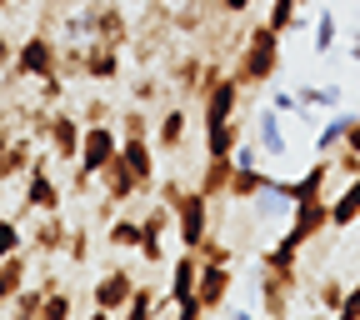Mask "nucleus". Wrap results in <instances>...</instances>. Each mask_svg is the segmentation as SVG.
I'll list each match as a JSON object with an SVG mask.
<instances>
[{
    "mask_svg": "<svg viewBox=\"0 0 360 320\" xmlns=\"http://www.w3.org/2000/svg\"><path fill=\"white\" fill-rule=\"evenodd\" d=\"M270 105H276L281 115H285V110H295V90H276V96H270Z\"/></svg>",
    "mask_w": 360,
    "mask_h": 320,
    "instance_id": "47",
    "label": "nucleus"
},
{
    "mask_svg": "<svg viewBox=\"0 0 360 320\" xmlns=\"http://www.w3.org/2000/svg\"><path fill=\"white\" fill-rule=\"evenodd\" d=\"M360 220V175H350V186L330 196V231H350Z\"/></svg>",
    "mask_w": 360,
    "mask_h": 320,
    "instance_id": "20",
    "label": "nucleus"
},
{
    "mask_svg": "<svg viewBox=\"0 0 360 320\" xmlns=\"http://www.w3.org/2000/svg\"><path fill=\"white\" fill-rule=\"evenodd\" d=\"M56 281V276H51ZM51 281H40V286H20V295L11 300V310L15 315H30V320H40V305H45V286H51Z\"/></svg>",
    "mask_w": 360,
    "mask_h": 320,
    "instance_id": "34",
    "label": "nucleus"
},
{
    "mask_svg": "<svg viewBox=\"0 0 360 320\" xmlns=\"http://www.w3.org/2000/svg\"><path fill=\"white\" fill-rule=\"evenodd\" d=\"M6 146H11V130H6V125H0V155H6Z\"/></svg>",
    "mask_w": 360,
    "mask_h": 320,
    "instance_id": "51",
    "label": "nucleus"
},
{
    "mask_svg": "<svg viewBox=\"0 0 360 320\" xmlns=\"http://www.w3.org/2000/svg\"><path fill=\"white\" fill-rule=\"evenodd\" d=\"M35 165V146H30V135H11V146L6 155H0V186H11L15 175H25Z\"/></svg>",
    "mask_w": 360,
    "mask_h": 320,
    "instance_id": "19",
    "label": "nucleus"
},
{
    "mask_svg": "<svg viewBox=\"0 0 360 320\" xmlns=\"http://www.w3.org/2000/svg\"><path fill=\"white\" fill-rule=\"evenodd\" d=\"M11 60H15V40L0 35V70H11Z\"/></svg>",
    "mask_w": 360,
    "mask_h": 320,
    "instance_id": "49",
    "label": "nucleus"
},
{
    "mask_svg": "<svg viewBox=\"0 0 360 320\" xmlns=\"http://www.w3.org/2000/svg\"><path fill=\"white\" fill-rule=\"evenodd\" d=\"M130 290H135V276L130 270H105V276L90 286V300H96V315H125V300H130Z\"/></svg>",
    "mask_w": 360,
    "mask_h": 320,
    "instance_id": "8",
    "label": "nucleus"
},
{
    "mask_svg": "<svg viewBox=\"0 0 360 320\" xmlns=\"http://www.w3.org/2000/svg\"><path fill=\"white\" fill-rule=\"evenodd\" d=\"M155 305H160L155 286H135V290H130V300H125V320H150V315H155Z\"/></svg>",
    "mask_w": 360,
    "mask_h": 320,
    "instance_id": "33",
    "label": "nucleus"
},
{
    "mask_svg": "<svg viewBox=\"0 0 360 320\" xmlns=\"http://www.w3.org/2000/svg\"><path fill=\"white\" fill-rule=\"evenodd\" d=\"M186 130H191V115H186V105H165L160 110V120H155V151L170 160V155H180L186 151Z\"/></svg>",
    "mask_w": 360,
    "mask_h": 320,
    "instance_id": "13",
    "label": "nucleus"
},
{
    "mask_svg": "<svg viewBox=\"0 0 360 320\" xmlns=\"http://www.w3.org/2000/svg\"><path fill=\"white\" fill-rule=\"evenodd\" d=\"M195 255H200V260H220V265H231V260H236V250L225 245L220 236H205V241L195 245Z\"/></svg>",
    "mask_w": 360,
    "mask_h": 320,
    "instance_id": "38",
    "label": "nucleus"
},
{
    "mask_svg": "<svg viewBox=\"0 0 360 320\" xmlns=\"http://www.w3.org/2000/svg\"><path fill=\"white\" fill-rule=\"evenodd\" d=\"M60 70V40L51 30H35L15 45V60H11V80H45Z\"/></svg>",
    "mask_w": 360,
    "mask_h": 320,
    "instance_id": "2",
    "label": "nucleus"
},
{
    "mask_svg": "<svg viewBox=\"0 0 360 320\" xmlns=\"http://www.w3.org/2000/svg\"><path fill=\"white\" fill-rule=\"evenodd\" d=\"M115 125H120V135H125V141H130V135H141V141H150V130H155L141 101H135L130 110H120V115H115Z\"/></svg>",
    "mask_w": 360,
    "mask_h": 320,
    "instance_id": "32",
    "label": "nucleus"
},
{
    "mask_svg": "<svg viewBox=\"0 0 360 320\" xmlns=\"http://www.w3.org/2000/svg\"><path fill=\"white\" fill-rule=\"evenodd\" d=\"M25 241H30V250H35V255L56 260V255H65L70 225H65V215H60V210H51V215H40V220L30 225V231H25Z\"/></svg>",
    "mask_w": 360,
    "mask_h": 320,
    "instance_id": "9",
    "label": "nucleus"
},
{
    "mask_svg": "<svg viewBox=\"0 0 360 320\" xmlns=\"http://www.w3.org/2000/svg\"><path fill=\"white\" fill-rule=\"evenodd\" d=\"M200 75H205V60H200V56L175 60V85H180V96H200Z\"/></svg>",
    "mask_w": 360,
    "mask_h": 320,
    "instance_id": "31",
    "label": "nucleus"
},
{
    "mask_svg": "<svg viewBox=\"0 0 360 320\" xmlns=\"http://www.w3.org/2000/svg\"><path fill=\"white\" fill-rule=\"evenodd\" d=\"M255 135H260V151L265 155H276V160L285 155V130H281V110L276 105L255 115Z\"/></svg>",
    "mask_w": 360,
    "mask_h": 320,
    "instance_id": "25",
    "label": "nucleus"
},
{
    "mask_svg": "<svg viewBox=\"0 0 360 320\" xmlns=\"http://www.w3.org/2000/svg\"><path fill=\"white\" fill-rule=\"evenodd\" d=\"M65 205V191L56 186V175H51V160L35 155V165L25 170V191H20V220L25 215H51Z\"/></svg>",
    "mask_w": 360,
    "mask_h": 320,
    "instance_id": "3",
    "label": "nucleus"
},
{
    "mask_svg": "<svg viewBox=\"0 0 360 320\" xmlns=\"http://www.w3.org/2000/svg\"><path fill=\"white\" fill-rule=\"evenodd\" d=\"M85 80H120V45H105V40H85Z\"/></svg>",
    "mask_w": 360,
    "mask_h": 320,
    "instance_id": "16",
    "label": "nucleus"
},
{
    "mask_svg": "<svg viewBox=\"0 0 360 320\" xmlns=\"http://www.w3.org/2000/svg\"><path fill=\"white\" fill-rule=\"evenodd\" d=\"M231 170H236V155H205V170L195 180V191L205 200H225V191H231Z\"/></svg>",
    "mask_w": 360,
    "mask_h": 320,
    "instance_id": "18",
    "label": "nucleus"
},
{
    "mask_svg": "<svg viewBox=\"0 0 360 320\" xmlns=\"http://www.w3.org/2000/svg\"><path fill=\"white\" fill-rule=\"evenodd\" d=\"M105 245H115V250H135V245H141V220L110 215V220H105Z\"/></svg>",
    "mask_w": 360,
    "mask_h": 320,
    "instance_id": "29",
    "label": "nucleus"
},
{
    "mask_svg": "<svg viewBox=\"0 0 360 320\" xmlns=\"http://www.w3.org/2000/svg\"><path fill=\"white\" fill-rule=\"evenodd\" d=\"M295 290H300V270H270L260 265V315L281 320L295 310Z\"/></svg>",
    "mask_w": 360,
    "mask_h": 320,
    "instance_id": "6",
    "label": "nucleus"
},
{
    "mask_svg": "<svg viewBox=\"0 0 360 320\" xmlns=\"http://www.w3.org/2000/svg\"><path fill=\"white\" fill-rule=\"evenodd\" d=\"M96 186H101V196H105V200H115V205H125V200H135V196H146V191H141V180H135V170H130L120 155L96 175Z\"/></svg>",
    "mask_w": 360,
    "mask_h": 320,
    "instance_id": "14",
    "label": "nucleus"
},
{
    "mask_svg": "<svg viewBox=\"0 0 360 320\" xmlns=\"http://www.w3.org/2000/svg\"><path fill=\"white\" fill-rule=\"evenodd\" d=\"M330 165H335V175L350 180V175H360V151H345L340 146V155H330Z\"/></svg>",
    "mask_w": 360,
    "mask_h": 320,
    "instance_id": "41",
    "label": "nucleus"
},
{
    "mask_svg": "<svg viewBox=\"0 0 360 320\" xmlns=\"http://www.w3.org/2000/svg\"><path fill=\"white\" fill-rule=\"evenodd\" d=\"M170 305H175V315H180V320H200V315H205V305H200V295H195V290H191V295H180V300H170Z\"/></svg>",
    "mask_w": 360,
    "mask_h": 320,
    "instance_id": "42",
    "label": "nucleus"
},
{
    "mask_svg": "<svg viewBox=\"0 0 360 320\" xmlns=\"http://www.w3.org/2000/svg\"><path fill=\"white\" fill-rule=\"evenodd\" d=\"M120 160L135 170V180H141V191H155V151H150V141H141V135H130V141H125V135H120Z\"/></svg>",
    "mask_w": 360,
    "mask_h": 320,
    "instance_id": "17",
    "label": "nucleus"
},
{
    "mask_svg": "<svg viewBox=\"0 0 360 320\" xmlns=\"http://www.w3.org/2000/svg\"><path fill=\"white\" fill-rule=\"evenodd\" d=\"M25 276H30V260H25V250H15V255H6V260H0V310H6V305L20 295Z\"/></svg>",
    "mask_w": 360,
    "mask_h": 320,
    "instance_id": "21",
    "label": "nucleus"
},
{
    "mask_svg": "<svg viewBox=\"0 0 360 320\" xmlns=\"http://www.w3.org/2000/svg\"><path fill=\"white\" fill-rule=\"evenodd\" d=\"M200 20H205V11H200V6H191V11H175V20H170V25H175V30H200Z\"/></svg>",
    "mask_w": 360,
    "mask_h": 320,
    "instance_id": "44",
    "label": "nucleus"
},
{
    "mask_svg": "<svg viewBox=\"0 0 360 320\" xmlns=\"http://www.w3.org/2000/svg\"><path fill=\"white\" fill-rule=\"evenodd\" d=\"M250 6H255V0H215V11H220V15H245Z\"/></svg>",
    "mask_w": 360,
    "mask_h": 320,
    "instance_id": "46",
    "label": "nucleus"
},
{
    "mask_svg": "<svg viewBox=\"0 0 360 320\" xmlns=\"http://www.w3.org/2000/svg\"><path fill=\"white\" fill-rule=\"evenodd\" d=\"M130 90H135V101H141V105H150L155 96H165V85H160V80H135Z\"/></svg>",
    "mask_w": 360,
    "mask_h": 320,
    "instance_id": "45",
    "label": "nucleus"
},
{
    "mask_svg": "<svg viewBox=\"0 0 360 320\" xmlns=\"http://www.w3.org/2000/svg\"><path fill=\"white\" fill-rule=\"evenodd\" d=\"M240 146V125L231 120H205V155H236Z\"/></svg>",
    "mask_w": 360,
    "mask_h": 320,
    "instance_id": "24",
    "label": "nucleus"
},
{
    "mask_svg": "<svg viewBox=\"0 0 360 320\" xmlns=\"http://www.w3.org/2000/svg\"><path fill=\"white\" fill-rule=\"evenodd\" d=\"M350 60H355V65H360V30H355V35H350Z\"/></svg>",
    "mask_w": 360,
    "mask_h": 320,
    "instance_id": "50",
    "label": "nucleus"
},
{
    "mask_svg": "<svg viewBox=\"0 0 360 320\" xmlns=\"http://www.w3.org/2000/svg\"><path fill=\"white\" fill-rule=\"evenodd\" d=\"M115 115H120V110H115L105 96H90V101H85V110H80V120H85V125H101V120H110V125H115Z\"/></svg>",
    "mask_w": 360,
    "mask_h": 320,
    "instance_id": "37",
    "label": "nucleus"
},
{
    "mask_svg": "<svg viewBox=\"0 0 360 320\" xmlns=\"http://www.w3.org/2000/svg\"><path fill=\"white\" fill-rule=\"evenodd\" d=\"M355 120H360V115H355Z\"/></svg>",
    "mask_w": 360,
    "mask_h": 320,
    "instance_id": "55",
    "label": "nucleus"
},
{
    "mask_svg": "<svg viewBox=\"0 0 360 320\" xmlns=\"http://www.w3.org/2000/svg\"><path fill=\"white\" fill-rule=\"evenodd\" d=\"M236 276H231V265H220V260H200V276H195V295L205 305V315H215L225 305V295H231Z\"/></svg>",
    "mask_w": 360,
    "mask_h": 320,
    "instance_id": "11",
    "label": "nucleus"
},
{
    "mask_svg": "<svg viewBox=\"0 0 360 320\" xmlns=\"http://www.w3.org/2000/svg\"><path fill=\"white\" fill-rule=\"evenodd\" d=\"M300 6H305V0H300Z\"/></svg>",
    "mask_w": 360,
    "mask_h": 320,
    "instance_id": "54",
    "label": "nucleus"
},
{
    "mask_svg": "<svg viewBox=\"0 0 360 320\" xmlns=\"http://www.w3.org/2000/svg\"><path fill=\"white\" fill-rule=\"evenodd\" d=\"M290 231L310 245L321 231H330V200L326 196H305V200H295L290 205Z\"/></svg>",
    "mask_w": 360,
    "mask_h": 320,
    "instance_id": "12",
    "label": "nucleus"
},
{
    "mask_svg": "<svg viewBox=\"0 0 360 320\" xmlns=\"http://www.w3.org/2000/svg\"><path fill=\"white\" fill-rule=\"evenodd\" d=\"M11 6H15V0H0V11H11Z\"/></svg>",
    "mask_w": 360,
    "mask_h": 320,
    "instance_id": "52",
    "label": "nucleus"
},
{
    "mask_svg": "<svg viewBox=\"0 0 360 320\" xmlns=\"http://www.w3.org/2000/svg\"><path fill=\"white\" fill-rule=\"evenodd\" d=\"M335 110L340 105V85H300L295 90V110Z\"/></svg>",
    "mask_w": 360,
    "mask_h": 320,
    "instance_id": "28",
    "label": "nucleus"
},
{
    "mask_svg": "<svg viewBox=\"0 0 360 320\" xmlns=\"http://www.w3.org/2000/svg\"><path fill=\"white\" fill-rule=\"evenodd\" d=\"M20 245H25V225H20V220H11V215H0V260L15 255Z\"/></svg>",
    "mask_w": 360,
    "mask_h": 320,
    "instance_id": "36",
    "label": "nucleus"
},
{
    "mask_svg": "<svg viewBox=\"0 0 360 320\" xmlns=\"http://www.w3.org/2000/svg\"><path fill=\"white\" fill-rule=\"evenodd\" d=\"M175 225V210L170 205H155V210H146V220H141V260L146 265H160L165 260V231Z\"/></svg>",
    "mask_w": 360,
    "mask_h": 320,
    "instance_id": "10",
    "label": "nucleus"
},
{
    "mask_svg": "<svg viewBox=\"0 0 360 320\" xmlns=\"http://www.w3.org/2000/svg\"><path fill=\"white\" fill-rule=\"evenodd\" d=\"M350 120H355V115L335 105V115L321 120V130H315V151H321V155H335V146L345 141V125H350Z\"/></svg>",
    "mask_w": 360,
    "mask_h": 320,
    "instance_id": "27",
    "label": "nucleus"
},
{
    "mask_svg": "<svg viewBox=\"0 0 360 320\" xmlns=\"http://www.w3.org/2000/svg\"><path fill=\"white\" fill-rule=\"evenodd\" d=\"M335 35H340L335 11H321V15H315V56H330L335 51Z\"/></svg>",
    "mask_w": 360,
    "mask_h": 320,
    "instance_id": "35",
    "label": "nucleus"
},
{
    "mask_svg": "<svg viewBox=\"0 0 360 320\" xmlns=\"http://www.w3.org/2000/svg\"><path fill=\"white\" fill-rule=\"evenodd\" d=\"M265 25L276 30V35L300 30V25H305V15H300V0H270V6H265Z\"/></svg>",
    "mask_w": 360,
    "mask_h": 320,
    "instance_id": "26",
    "label": "nucleus"
},
{
    "mask_svg": "<svg viewBox=\"0 0 360 320\" xmlns=\"http://www.w3.org/2000/svg\"><path fill=\"white\" fill-rule=\"evenodd\" d=\"M281 40L285 35H276L265 20L260 25H250V35H245V45H240V60H236V80H240V90H260V85H270L276 80V70H281Z\"/></svg>",
    "mask_w": 360,
    "mask_h": 320,
    "instance_id": "1",
    "label": "nucleus"
},
{
    "mask_svg": "<svg viewBox=\"0 0 360 320\" xmlns=\"http://www.w3.org/2000/svg\"><path fill=\"white\" fill-rule=\"evenodd\" d=\"M300 250H305V241L295 231H285L270 250H260V265H270V270H300Z\"/></svg>",
    "mask_w": 360,
    "mask_h": 320,
    "instance_id": "23",
    "label": "nucleus"
},
{
    "mask_svg": "<svg viewBox=\"0 0 360 320\" xmlns=\"http://www.w3.org/2000/svg\"><path fill=\"white\" fill-rule=\"evenodd\" d=\"M120 155V125H110V120H101V125H85V135H80V170H90V175H101L110 160Z\"/></svg>",
    "mask_w": 360,
    "mask_h": 320,
    "instance_id": "7",
    "label": "nucleus"
},
{
    "mask_svg": "<svg viewBox=\"0 0 360 320\" xmlns=\"http://www.w3.org/2000/svg\"><path fill=\"white\" fill-rule=\"evenodd\" d=\"M265 191H270V175L260 170V160H236V170H231V191H225V200L245 205V200H260Z\"/></svg>",
    "mask_w": 360,
    "mask_h": 320,
    "instance_id": "15",
    "label": "nucleus"
},
{
    "mask_svg": "<svg viewBox=\"0 0 360 320\" xmlns=\"http://www.w3.org/2000/svg\"><path fill=\"white\" fill-rule=\"evenodd\" d=\"M45 141H51V151L60 155V165H75L80 160V135H85V120L80 115H70V110H45L40 115V125H35Z\"/></svg>",
    "mask_w": 360,
    "mask_h": 320,
    "instance_id": "5",
    "label": "nucleus"
},
{
    "mask_svg": "<svg viewBox=\"0 0 360 320\" xmlns=\"http://www.w3.org/2000/svg\"><path fill=\"white\" fill-rule=\"evenodd\" d=\"M340 146H345V151H360V120L345 125V141H340ZM340 146H335V151H340Z\"/></svg>",
    "mask_w": 360,
    "mask_h": 320,
    "instance_id": "48",
    "label": "nucleus"
},
{
    "mask_svg": "<svg viewBox=\"0 0 360 320\" xmlns=\"http://www.w3.org/2000/svg\"><path fill=\"white\" fill-rule=\"evenodd\" d=\"M65 260H70V265H85V260H90V236H85V231H70V241H65Z\"/></svg>",
    "mask_w": 360,
    "mask_h": 320,
    "instance_id": "40",
    "label": "nucleus"
},
{
    "mask_svg": "<svg viewBox=\"0 0 360 320\" xmlns=\"http://www.w3.org/2000/svg\"><path fill=\"white\" fill-rule=\"evenodd\" d=\"M15 6H30V0H15Z\"/></svg>",
    "mask_w": 360,
    "mask_h": 320,
    "instance_id": "53",
    "label": "nucleus"
},
{
    "mask_svg": "<svg viewBox=\"0 0 360 320\" xmlns=\"http://www.w3.org/2000/svg\"><path fill=\"white\" fill-rule=\"evenodd\" d=\"M195 276H200V255H195V250H180L175 265H170V286H165V295H170V300L191 295V290H195Z\"/></svg>",
    "mask_w": 360,
    "mask_h": 320,
    "instance_id": "22",
    "label": "nucleus"
},
{
    "mask_svg": "<svg viewBox=\"0 0 360 320\" xmlns=\"http://www.w3.org/2000/svg\"><path fill=\"white\" fill-rule=\"evenodd\" d=\"M340 320H360V281L355 286H345V300H340V310H335Z\"/></svg>",
    "mask_w": 360,
    "mask_h": 320,
    "instance_id": "43",
    "label": "nucleus"
},
{
    "mask_svg": "<svg viewBox=\"0 0 360 320\" xmlns=\"http://www.w3.org/2000/svg\"><path fill=\"white\" fill-rule=\"evenodd\" d=\"M315 300H321V310H326V315H335V310H340V300H345V286H340V281H321V286H315Z\"/></svg>",
    "mask_w": 360,
    "mask_h": 320,
    "instance_id": "39",
    "label": "nucleus"
},
{
    "mask_svg": "<svg viewBox=\"0 0 360 320\" xmlns=\"http://www.w3.org/2000/svg\"><path fill=\"white\" fill-rule=\"evenodd\" d=\"M175 210V231H180V250H195L210 236V220H215V200H205L200 191H180Z\"/></svg>",
    "mask_w": 360,
    "mask_h": 320,
    "instance_id": "4",
    "label": "nucleus"
},
{
    "mask_svg": "<svg viewBox=\"0 0 360 320\" xmlns=\"http://www.w3.org/2000/svg\"><path fill=\"white\" fill-rule=\"evenodd\" d=\"M75 315V300L60 290V281L45 286V305H40V320H70Z\"/></svg>",
    "mask_w": 360,
    "mask_h": 320,
    "instance_id": "30",
    "label": "nucleus"
}]
</instances>
